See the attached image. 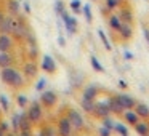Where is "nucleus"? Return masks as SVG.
I'll return each mask as SVG.
<instances>
[{
    "mask_svg": "<svg viewBox=\"0 0 149 136\" xmlns=\"http://www.w3.org/2000/svg\"><path fill=\"white\" fill-rule=\"evenodd\" d=\"M0 80L3 82L5 85H8L13 90H23L26 87L27 80L24 78L23 72L19 69H16L15 66H10V67H3L0 71Z\"/></svg>",
    "mask_w": 149,
    "mask_h": 136,
    "instance_id": "f257e3e1",
    "label": "nucleus"
},
{
    "mask_svg": "<svg viewBox=\"0 0 149 136\" xmlns=\"http://www.w3.org/2000/svg\"><path fill=\"white\" fill-rule=\"evenodd\" d=\"M31 27L26 21V16L24 15H19V16H15V24H13V31H11L10 35L15 39L16 43H23L26 40L27 34H29Z\"/></svg>",
    "mask_w": 149,
    "mask_h": 136,
    "instance_id": "f03ea898",
    "label": "nucleus"
},
{
    "mask_svg": "<svg viewBox=\"0 0 149 136\" xmlns=\"http://www.w3.org/2000/svg\"><path fill=\"white\" fill-rule=\"evenodd\" d=\"M23 48H24V53H26L27 59H32V61H37L40 55V50H39V43H37V37L34 34V31L31 29L29 34H27L26 40L23 42Z\"/></svg>",
    "mask_w": 149,
    "mask_h": 136,
    "instance_id": "7ed1b4c3",
    "label": "nucleus"
},
{
    "mask_svg": "<svg viewBox=\"0 0 149 136\" xmlns=\"http://www.w3.org/2000/svg\"><path fill=\"white\" fill-rule=\"evenodd\" d=\"M26 114H27L29 120L34 123V125H39V123L42 122V119H43V107H42V104H40L39 101H32V103L27 106Z\"/></svg>",
    "mask_w": 149,
    "mask_h": 136,
    "instance_id": "20e7f679",
    "label": "nucleus"
},
{
    "mask_svg": "<svg viewBox=\"0 0 149 136\" xmlns=\"http://www.w3.org/2000/svg\"><path fill=\"white\" fill-rule=\"evenodd\" d=\"M66 117L69 119V122H71L72 128H74L75 131H82V130L85 128V120H84L82 114L79 112L77 109H72V107H69L68 112H66Z\"/></svg>",
    "mask_w": 149,
    "mask_h": 136,
    "instance_id": "39448f33",
    "label": "nucleus"
},
{
    "mask_svg": "<svg viewBox=\"0 0 149 136\" xmlns=\"http://www.w3.org/2000/svg\"><path fill=\"white\" fill-rule=\"evenodd\" d=\"M21 72H23L26 80H34V78H37V75H39V64H37V61L26 59V61L23 62V66H21Z\"/></svg>",
    "mask_w": 149,
    "mask_h": 136,
    "instance_id": "423d86ee",
    "label": "nucleus"
},
{
    "mask_svg": "<svg viewBox=\"0 0 149 136\" xmlns=\"http://www.w3.org/2000/svg\"><path fill=\"white\" fill-rule=\"evenodd\" d=\"M39 103L42 104L43 109H52V107H55L56 103H58V94L52 90H43V91H40Z\"/></svg>",
    "mask_w": 149,
    "mask_h": 136,
    "instance_id": "0eeeda50",
    "label": "nucleus"
},
{
    "mask_svg": "<svg viewBox=\"0 0 149 136\" xmlns=\"http://www.w3.org/2000/svg\"><path fill=\"white\" fill-rule=\"evenodd\" d=\"M59 18H61L63 24H64V29L69 32V35H74V34L77 32V27H79L77 26V19H75L66 8L63 10V13L59 15Z\"/></svg>",
    "mask_w": 149,
    "mask_h": 136,
    "instance_id": "6e6552de",
    "label": "nucleus"
},
{
    "mask_svg": "<svg viewBox=\"0 0 149 136\" xmlns=\"http://www.w3.org/2000/svg\"><path fill=\"white\" fill-rule=\"evenodd\" d=\"M72 131H74V128H72L68 117L66 115L59 117L58 123H56V133H58V136H72Z\"/></svg>",
    "mask_w": 149,
    "mask_h": 136,
    "instance_id": "1a4fd4ad",
    "label": "nucleus"
},
{
    "mask_svg": "<svg viewBox=\"0 0 149 136\" xmlns=\"http://www.w3.org/2000/svg\"><path fill=\"white\" fill-rule=\"evenodd\" d=\"M91 115L96 117V119H104V117H109L111 115V110L109 107H107V103L106 101H95V107H93V112H91Z\"/></svg>",
    "mask_w": 149,
    "mask_h": 136,
    "instance_id": "9d476101",
    "label": "nucleus"
},
{
    "mask_svg": "<svg viewBox=\"0 0 149 136\" xmlns=\"http://www.w3.org/2000/svg\"><path fill=\"white\" fill-rule=\"evenodd\" d=\"M116 96V99L119 101V104L123 107V110H128V109H133V107L136 106V103L138 101L135 99L133 96H130V94H127V93H117V94H114Z\"/></svg>",
    "mask_w": 149,
    "mask_h": 136,
    "instance_id": "9b49d317",
    "label": "nucleus"
},
{
    "mask_svg": "<svg viewBox=\"0 0 149 136\" xmlns=\"http://www.w3.org/2000/svg\"><path fill=\"white\" fill-rule=\"evenodd\" d=\"M16 42L10 34H3L0 32V51H13Z\"/></svg>",
    "mask_w": 149,
    "mask_h": 136,
    "instance_id": "f8f14e48",
    "label": "nucleus"
},
{
    "mask_svg": "<svg viewBox=\"0 0 149 136\" xmlns=\"http://www.w3.org/2000/svg\"><path fill=\"white\" fill-rule=\"evenodd\" d=\"M117 15L120 16L122 23H128V24L135 23V13H133V10L127 3L120 5V7H119V13H117Z\"/></svg>",
    "mask_w": 149,
    "mask_h": 136,
    "instance_id": "ddd939ff",
    "label": "nucleus"
},
{
    "mask_svg": "<svg viewBox=\"0 0 149 136\" xmlns=\"http://www.w3.org/2000/svg\"><path fill=\"white\" fill-rule=\"evenodd\" d=\"M40 69L47 74H55L58 66H56V61L53 59V56L50 55H43L42 56V64H40Z\"/></svg>",
    "mask_w": 149,
    "mask_h": 136,
    "instance_id": "4468645a",
    "label": "nucleus"
},
{
    "mask_svg": "<svg viewBox=\"0 0 149 136\" xmlns=\"http://www.w3.org/2000/svg\"><path fill=\"white\" fill-rule=\"evenodd\" d=\"M5 13L10 15V16H19L21 3L18 0H5Z\"/></svg>",
    "mask_w": 149,
    "mask_h": 136,
    "instance_id": "2eb2a0df",
    "label": "nucleus"
},
{
    "mask_svg": "<svg viewBox=\"0 0 149 136\" xmlns=\"http://www.w3.org/2000/svg\"><path fill=\"white\" fill-rule=\"evenodd\" d=\"M119 37L123 40V42H128V40L133 39V34H135V31H133V24H128V23H122V26H120L119 29Z\"/></svg>",
    "mask_w": 149,
    "mask_h": 136,
    "instance_id": "dca6fc26",
    "label": "nucleus"
},
{
    "mask_svg": "<svg viewBox=\"0 0 149 136\" xmlns=\"http://www.w3.org/2000/svg\"><path fill=\"white\" fill-rule=\"evenodd\" d=\"M13 24H15V16L5 15L3 19L0 21V32H3V34H11V31H13Z\"/></svg>",
    "mask_w": 149,
    "mask_h": 136,
    "instance_id": "f3484780",
    "label": "nucleus"
},
{
    "mask_svg": "<svg viewBox=\"0 0 149 136\" xmlns=\"http://www.w3.org/2000/svg\"><path fill=\"white\" fill-rule=\"evenodd\" d=\"M98 94H100V88H98L96 85H87V87L84 88V91H82V98H84V99L95 101L98 98Z\"/></svg>",
    "mask_w": 149,
    "mask_h": 136,
    "instance_id": "a211bd4d",
    "label": "nucleus"
},
{
    "mask_svg": "<svg viewBox=\"0 0 149 136\" xmlns=\"http://www.w3.org/2000/svg\"><path fill=\"white\" fill-rule=\"evenodd\" d=\"M15 64V55L11 51H0V69Z\"/></svg>",
    "mask_w": 149,
    "mask_h": 136,
    "instance_id": "6ab92c4d",
    "label": "nucleus"
},
{
    "mask_svg": "<svg viewBox=\"0 0 149 136\" xmlns=\"http://www.w3.org/2000/svg\"><path fill=\"white\" fill-rule=\"evenodd\" d=\"M106 103H107V107H109L111 114H116V115H122V114H123V107L119 104V101L116 99V96L107 98Z\"/></svg>",
    "mask_w": 149,
    "mask_h": 136,
    "instance_id": "aec40b11",
    "label": "nucleus"
},
{
    "mask_svg": "<svg viewBox=\"0 0 149 136\" xmlns=\"http://www.w3.org/2000/svg\"><path fill=\"white\" fill-rule=\"evenodd\" d=\"M133 110L136 112V115L141 120H149V106L144 103H136V106L133 107Z\"/></svg>",
    "mask_w": 149,
    "mask_h": 136,
    "instance_id": "412c9836",
    "label": "nucleus"
},
{
    "mask_svg": "<svg viewBox=\"0 0 149 136\" xmlns=\"http://www.w3.org/2000/svg\"><path fill=\"white\" fill-rule=\"evenodd\" d=\"M107 24H109V27L114 31V32H119L120 26H122V19H120V16L116 13V11H112V13L107 16Z\"/></svg>",
    "mask_w": 149,
    "mask_h": 136,
    "instance_id": "4be33fe9",
    "label": "nucleus"
},
{
    "mask_svg": "<svg viewBox=\"0 0 149 136\" xmlns=\"http://www.w3.org/2000/svg\"><path fill=\"white\" fill-rule=\"evenodd\" d=\"M135 131L138 133L139 136H149V122L148 120H139L133 125Z\"/></svg>",
    "mask_w": 149,
    "mask_h": 136,
    "instance_id": "5701e85b",
    "label": "nucleus"
},
{
    "mask_svg": "<svg viewBox=\"0 0 149 136\" xmlns=\"http://www.w3.org/2000/svg\"><path fill=\"white\" fill-rule=\"evenodd\" d=\"M122 117H123V120H125L127 123H128V125H135L136 122H139V117L136 115V112L133 109H128V110H123V114H122Z\"/></svg>",
    "mask_w": 149,
    "mask_h": 136,
    "instance_id": "b1692460",
    "label": "nucleus"
},
{
    "mask_svg": "<svg viewBox=\"0 0 149 136\" xmlns=\"http://www.w3.org/2000/svg\"><path fill=\"white\" fill-rule=\"evenodd\" d=\"M34 128V123L29 120L26 112H21L19 114V131L21 130H32Z\"/></svg>",
    "mask_w": 149,
    "mask_h": 136,
    "instance_id": "393cba45",
    "label": "nucleus"
},
{
    "mask_svg": "<svg viewBox=\"0 0 149 136\" xmlns=\"http://www.w3.org/2000/svg\"><path fill=\"white\" fill-rule=\"evenodd\" d=\"M98 35H100V40L103 42V46L107 51H111V50H112V45H111V40H109V37H107V34L104 32L103 29H98Z\"/></svg>",
    "mask_w": 149,
    "mask_h": 136,
    "instance_id": "a878e982",
    "label": "nucleus"
},
{
    "mask_svg": "<svg viewBox=\"0 0 149 136\" xmlns=\"http://www.w3.org/2000/svg\"><path fill=\"white\" fill-rule=\"evenodd\" d=\"M37 136H58V133L53 130V126L50 125H43L42 128L39 130V135Z\"/></svg>",
    "mask_w": 149,
    "mask_h": 136,
    "instance_id": "bb28decb",
    "label": "nucleus"
},
{
    "mask_svg": "<svg viewBox=\"0 0 149 136\" xmlns=\"http://www.w3.org/2000/svg\"><path fill=\"white\" fill-rule=\"evenodd\" d=\"M80 107L85 110V112L91 114V112H93V107H95V101H91V99H84V98H82Z\"/></svg>",
    "mask_w": 149,
    "mask_h": 136,
    "instance_id": "cd10ccee",
    "label": "nucleus"
},
{
    "mask_svg": "<svg viewBox=\"0 0 149 136\" xmlns=\"http://www.w3.org/2000/svg\"><path fill=\"white\" fill-rule=\"evenodd\" d=\"M123 3H125V0H106L104 5H106L111 11H116V10H119V7L123 5Z\"/></svg>",
    "mask_w": 149,
    "mask_h": 136,
    "instance_id": "c85d7f7f",
    "label": "nucleus"
},
{
    "mask_svg": "<svg viewBox=\"0 0 149 136\" xmlns=\"http://www.w3.org/2000/svg\"><path fill=\"white\" fill-rule=\"evenodd\" d=\"M82 13H84L87 23H91V21H93V15H91V7H90V3L82 5Z\"/></svg>",
    "mask_w": 149,
    "mask_h": 136,
    "instance_id": "c756f323",
    "label": "nucleus"
},
{
    "mask_svg": "<svg viewBox=\"0 0 149 136\" xmlns=\"http://www.w3.org/2000/svg\"><path fill=\"white\" fill-rule=\"evenodd\" d=\"M19 114H21V112H15L13 115H11V122H10V125H11V128H13V131H15V133L19 131Z\"/></svg>",
    "mask_w": 149,
    "mask_h": 136,
    "instance_id": "7c9ffc66",
    "label": "nucleus"
},
{
    "mask_svg": "<svg viewBox=\"0 0 149 136\" xmlns=\"http://www.w3.org/2000/svg\"><path fill=\"white\" fill-rule=\"evenodd\" d=\"M114 131L119 133L120 136H128V128H127L123 123H120V122H116V125H114Z\"/></svg>",
    "mask_w": 149,
    "mask_h": 136,
    "instance_id": "2f4dec72",
    "label": "nucleus"
},
{
    "mask_svg": "<svg viewBox=\"0 0 149 136\" xmlns=\"http://www.w3.org/2000/svg\"><path fill=\"white\" fill-rule=\"evenodd\" d=\"M90 64H91V67H93L96 72H104L103 64H101V62L98 61V58H96V56H90Z\"/></svg>",
    "mask_w": 149,
    "mask_h": 136,
    "instance_id": "473e14b6",
    "label": "nucleus"
},
{
    "mask_svg": "<svg viewBox=\"0 0 149 136\" xmlns=\"http://www.w3.org/2000/svg\"><path fill=\"white\" fill-rule=\"evenodd\" d=\"M0 109H2V112L10 110V101H8V98L5 94H0Z\"/></svg>",
    "mask_w": 149,
    "mask_h": 136,
    "instance_id": "72a5a7b5",
    "label": "nucleus"
},
{
    "mask_svg": "<svg viewBox=\"0 0 149 136\" xmlns=\"http://www.w3.org/2000/svg\"><path fill=\"white\" fill-rule=\"evenodd\" d=\"M16 103H18V106H19L21 109H26V107L29 106V99H27L26 94H18V96H16Z\"/></svg>",
    "mask_w": 149,
    "mask_h": 136,
    "instance_id": "f704fd0d",
    "label": "nucleus"
},
{
    "mask_svg": "<svg viewBox=\"0 0 149 136\" xmlns=\"http://www.w3.org/2000/svg\"><path fill=\"white\" fill-rule=\"evenodd\" d=\"M71 10L74 13H82V2L80 0H71Z\"/></svg>",
    "mask_w": 149,
    "mask_h": 136,
    "instance_id": "c9c22d12",
    "label": "nucleus"
},
{
    "mask_svg": "<svg viewBox=\"0 0 149 136\" xmlns=\"http://www.w3.org/2000/svg\"><path fill=\"white\" fill-rule=\"evenodd\" d=\"M101 122H103V126H106V128L111 130V131H114V125H116V122H114L111 117H104V119H101Z\"/></svg>",
    "mask_w": 149,
    "mask_h": 136,
    "instance_id": "e433bc0d",
    "label": "nucleus"
},
{
    "mask_svg": "<svg viewBox=\"0 0 149 136\" xmlns=\"http://www.w3.org/2000/svg\"><path fill=\"white\" fill-rule=\"evenodd\" d=\"M45 87H47V78L40 77L39 80L36 82V90L37 91H43V90H45Z\"/></svg>",
    "mask_w": 149,
    "mask_h": 136,
    "instance_id": "4c0bfd02",
    "label": "nucleus"
},
{
    "mask_svg": "<svg viewBox=\"0 0 149 136\" xmlns=\"http://www.w3.org/2000/svg\"><path fill=\"white\" fill-rule=\"evenodd\" d=\"M64 2H63V0H55V11L58 15H61L63 13V10H64Z\"/></svg>",
    "mask_w": 149,
    "mask_h": 136,
    "instance_id": "58836bf2",
    "label": "nucleus"
},
{
    "mask_svg": "<svg viewBox=\"0 0 149 136\" xmlns=\"http://www.w3.org/2000/svg\"><path fill=\"white\" fill-rule=\"evenodd\" d=\"M98 135H100V136H111V135H112V131H111L109 128H106V126H101V128L98 130Z\"/></svg>",
    "mask_w": 149,
    "mask_h": 136,
    "instance_id": "ea45409f",
    "label": "nucleus"
},
{
    "mask_svg": "<svg viewBox=\"0 0 149 136\" xmlns=\"http://www.w3.org/2000/svg\"><path fill=\"white\" fill-rule=\"evenodd\" d=\"M21 10H23L26 15H31V5H29V0H24V2H23V5H21Z\"/></svg>",
    "mask_w": 149,
    "mask_h": 136,
    "instance_id": "a19ab883",
    "label": "nucleus"
},
{
    "mask_svg": "<svg viewBox=\"0 0 149 136\" xmlns=\"http://www.w3.org/2000/svg\"><path fill=\"white\" fill-rule=\"evenodd\" d=\"M0 128L3 130L5 133L11 131V130H10V123H8V122H5V120H2V119H0Z\"/></svg>",
    "mask_w": 149,
    "mask_h": 136,
    "instance_id": "79ce46f5",
    "label": "nucleus"
},
{
    "mask_svg": "<svg viewBox=\"0 0 149 136\" xmlns=\"http://www.w3.org/2000/svg\"><path fill=\"white\" fill-rule=\"evenodd\" d=\"M100 13H101V15H103V16H104V18H107V16H109V15H111V13H112V11H111V10H109V8H107V7H106V5H104V7H101V8H100Z\"/></svg>",
    "mask_w": 149,
    "mask_h": 136,
    "instance_id": "37998d69",
    "label": "nucleus"
},
{
    "mask_svg": "<svg viewBox=\"0 0 149 136\" xmlns=\"http://www.w3.org/2000/svg\"><path fill=\"white\" fill-rule=\"evenodd\" d=\"M18 136H34L32 130H21V131H18Z\"/></svg>",
    "mask_w": 149,
    "mask_h": 136,
    "instance_id": "c03bdc74",
    "label": "nucleus"
},
{
    "mask_svg": "<svg viewBox=\"0 0 149 136\" xmlns=\"http://www.w3.org/2000/svg\"><path fill=\"white\" fill-rule=\"evenodd\" d=\"M58 45H59V46H66V39H64L63 35L58 37Z\"/></svg>",
    "mask_w": 149,
    "mask_h": 136,
    "instance_id": "a18cd8bd",
    "label": "nucleus"
},
{
    "mask_svg": "<svg viewBox=\"0 0 149 136\" xmlns=\"http://www.w3.org/2000/svg\"><path fill=\"white\" fill-rule=\"evenodd\" d=\"M143 32H144V39L149 43V27H143Z\"/></svg>",
    "mask_w": 149,
    "mask_h": 136,
    "instance_id": "49530a36",
    "label": "nucleus"
},
{
    "mask_svg": "<svg viewBox=\"0 0 149 136\" xmlns=\"http://www.w3.org/2000/svg\"><path fill=\"white\" fill-rule=\"evenodd\" d=\"M119 87H120V88H123V90H125V88H128V83H127L125 80H119Z\"/></svg>",
    "mask_w": 149,
    "mask_h": 136,
    "instance_id": "de8ad7c7",
    "label": "nucleus"
},
{
    "mask_svg": "<svg viewBox=\"0 0 149 136\" xmlns=\"http://www.w3.org/2000/svg\"><path fill=\"white\" fill-rule=\"evenodd\" d=\"M123 58L128 59V61H130V59H133V55H132L130 51H123Z\"/></svg>",
    "mask_w": 149,
    "mask_h": 136,
    "instance_id": "09e8293b",
    "label": "nucleus"
},
{
    "mask_svg": "<svg viewBox=\"0 0 149 136\" xmlns=\"http://www.w3.org/2000/svg\"><path fill=\"white\" fill-rule=\"evenodd\" d=\"M5 15H7V13H5V10H3V8H0V21L3 19V16H5Z\"/></svg>",
    "mask_w": 149,
    "mask_h": 136,
    "instance_id": "8fccbe9b",
    "label": "nucleus"
},
{
    "mask_svg": "<svg viewBox=\"0 0 149 136\" xmlns=\"http://www.w3.org/2000/svg\"><path fill=\"white\" fill-rule=\"evenodd\" d=\"M5 136H18V133H15V131H8Z\"/></svg>",
    "mask_w": 149,
    "mask_h": 136,
    "instance_id": "3c124183",
    "label": "nucleus"
},
{
    "mask_svg": "<svg viewBox=\"0 0 149 136\" xmlns=\"http://www.w3.org/2000/svg\"><path fill=\"white\" fill-rule=\"evenodd\" d=\"M5 135H7V133H5V131H3V130L0 128V136H5Z\"/></svg>",
    "mask_w": 149,
    "mask_h": 136,
    "instance_id": "603ef678",
    "label": "nucleus"
},
{
    "mask_svg": "<svg viewBox=\"0 0 149 136\" xmlns=\"http://www.w3.org/2000/svg\"><path fill=\"white\" fill-rule=\"evenodd\" d=\"M0 117H2V109H0Z\"/></svg>",
    "mask_w": 149,
    "mask_h": 136,
    "instance_id": "864d4df0",
    "label": "nucleus"
},
{
    "mask_svg": "<svg viewBox=\"0 0 149 136\" xmlns=\"http://www.w3.org/2000/svg\"><path fill=\"white\" fill-rule=\"evenodd\" d=\"M148 122H149V120H148Z\"/></svg>",
    "mask_w": 149,
    "mask_h": 136,
    "instance_id": "5fc2aeb1",
    "label": "nucleus"
}]
</instances>
